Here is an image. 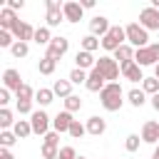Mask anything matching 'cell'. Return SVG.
Instances as JSON below:
<instances>
[{"label": "cell", "instance_id": "cell-46", "mask_svg": "<svg viewBox=\"0 0 159 159\" xmlns=\"http://www.w3.org/2000/svg\"><path fill=\"white\" fill-rule=\"evenodd\" d=\"M149 47H152V52H154V57H157V62H159V42H152Z\"/></svg>", "mask_w": 159, "mask_h": 159}, {"label": "cell", "instance_id": "cell-26", "mask_svg": "<svg viewBox=\"0 0 159 159\" xmlns=\"http://www.w3.org/2000/svg\"><path fill=\"white\" fill-rule=\"evenodd\" d=\"M80 45H82V50H84V52H94V50L102 45V40H99V37H94V35H84V37L80 40Z\"/></svg>", "mask_w": 159, "mask_h": 159}, {"label": "cell", "instance_id": "cell-12", "mask_svg": "<svg viewBox=\"0 0 159 159\" xmlns=\"http://www.w3.org/2000/svg\"><path fill=\"white\" fill-rule=\"evenodd\" d=\"M142 142L157 147V142H159V122H154V119L144 122V127H142Z\"/></svg>", "mask_w": 159, "mask_h": 159}, {"label": "cell", "instance_id": "cell-22", "mask_svg": "<svg viewBox=\"0 0 159 159\" xmlns=\"http://www.w3.org/2000/svg\"><path fill=\"white\" fill-rule=\"evenodd\" d=\"M52 92H55V97L67 99V97H72V82H70V80H57V82L52 84Z\"/></svg>", "mask_w": 159, "mask_h": 159}, {"label": "cell", "instance_id": "cell-27", "mask_svg": "<svg viewBox=\"0 0 159 159\" xmlns=\"http://www.w3.org/2000/svg\"><path fill=\"white\" fill-rule=\"evenodd\" d=\"M37 45H50L52 42V35H50V27L45 25V27H37L35 30V37H32Z\"/></svg>", "mask_w": 159, "mask_h": 159}, {"label": "cell", "instance_id": "cell-17", "mask_svg": "<svg viewBox=\"0 0 159 159\" xmlns=\"http://www.w3.org/2000/svg\"><path fill=\"white\" fill-rule=\"evenodd\" d=\"M134 62H137L139 67L159 65V62H157V57H154V52H152V47H142V50H137V52H134Z\"/></svg>", "mask_w": 159, "mask_h": 159}, {"label": "cell", "instance_id": "cell-39", "mask_svg": "<svg viewBox=\"0 0 159 159\" xmlns=\"http://www.w3.org/2000/svg\"><path fill=\"white\" fill-rule=\"evenodd\" d=\"M139 142H142L139 134H127V142H124L127 152H137V149H139Z\"/></svg>", "mask_w": 159, "mask_h": 159}, {"label": "cell", "instance_id": "cell-10", "mask_svg": "<svg viewBox=\"0 0 159 159\" xmlns=\"http://www.w3.org/2000/svg\"><path fill=\"white\" fill-rule=\"evenodd\" d=\"M109 27H112V25H109V20H107L104 15H94V17L89 20V35H94V37H99V40L109 32Z\"/></svg>", "mask_w": 159, "mask_h": 159}, {"label": "cell", "instance_id": "cell-31", "mask_svg": "<svg viewBox=\"0 0 159 159\" xmlns=\"http://www.w3.org/2000/svg\"><path fill=\"white\" fill-rule=\"evenodd\" d=\"M0 127H2V132H5V129H10V127H15L12 112H10L7 107H2V109H0Z\"/></svg>", "mask_w": 159, "mask_h": 159}, {"label": "cell", "instance_id": "cell-15", "mask_svg": "<svg viewBox=\"0 0 159 159\" xmlns=\"http://www.w3.org/2000/svg\"><path fill=\"white\" fill-rule=\"evenodd\" d=\"M72 112H57V117L52 119V129L57 132V134H62V132H70V127H72Z\"/></svg>", "mask_w": 159, "mask_h": 159}, {"label": "cell", "instance_id": "cell-41", "mask_svg": "<svg viewBox=\"0 0 159 159\" xmlns=\"http://www.w3.org/2000/svg\"><path fill=\"white\" fill-rule=\"evenodd\" d=\"M57 159H77V152H75V147H62L60 149V154H57Z\"/></svg>", "mask_w": 159, "mask_h": 159}, {"label": "cell", "instance_id": "cell-48", "mask_svg": "<svg viewBox=\"0 0 159 159\" xmlns=\"http://www.w3.org/2000/svg\"><path fill=\"white\" fill-rule=\"evenodd\" d=\"M152 107H154V109H157V112H159V92H157V94H154V97H152Z\"/></svg>", "mask_w": 159, "mask_h": 159}, {"label": "cell", "instance_id": "cell-24", "mask_svg": "<svg viewBox=\"0 0 159 159\" xmlns=\"http://www.w3.org/2000/svg\"><path fill=\"white\" fill-rule=\"evenodd\" d=\"M127 99H129V104H132V107H137V109H139V107L147 102V94H144V89H137V87H134V89H129V92H127Z\"/></svg>", "mask_w": 159, "mask_h": 159}, {"label": "cell", "instance_id": "cell-6", "mask_svg": "<svg viewBox=\"0 0 159 159\" xmlns=\"http://www.w3.org/2000/svg\"><path fill=\"white\" fill-rule=\"evenodd\" d=\"M70 50V40L67 37H52V42L47 45V52H45V57H50V60H62L65 57V52Z\"/></svg>", "mask_w": 159, "mask_h": 159}, {"label": "cell", "instance_id": "cell-30", "mask_svg": "<svg viewBox=\"0 0 159 159\" xmlns=\"http://www.w3.org/2000/svg\"><path fill=\"white\" fill-rule=\"evenodd\" d=\"M87 77H89V72H84V70L75 67V70L70 72V77H67V80H70L72 84H84V82H87Z\"/></svg>", "mask_w": 159, "mask_h": 159}, {"label": "cell", "instance_id": "cell-21", "mask_svg": "<svg viewBox=\"0 0 159 159\" xmlns=\"http://www.w3.org/2000/svg\"><path fill=\"white\" fill-rule=\"evenodd\" d=\"M15 22H17L15 10L2 7V10H0V30H12V27H15Z\"/></svg>", "mask_w": 159, "mask_h": 159}, {"label": "cell", "instance_id": "cell-43", "mask_svg": "<svg viewBox=\"0 0 159 159\" xmlns=\"http://www.w3.org/2000/svg\"><path fill=\"white\" fill-rule=\"evenodd\" d=\"M7 102H10V89H5V87H2V89H0V104L5 107Z\"/></svg>", "mask_w": 159, "mask_h": 159}, {"label": "cell", "instance_id": "cell-8", "mask_svg": "<svg viewBox=\"0 0 159 159\" xmlns=\"http://www.w3.org/2000/svg\"><path fill=\"white\" fill-rule=\"evenodd\" d=\"M139 25L149 32V30H159V10H154L152 5L149 7H144L142 12H139Z\"/></svg>", "mask_w": 159, "mask_h": 159}, {"label": "cell", "instance_id": "cell-14", "mask_svg": "<svg viewBox=\"0 0 159 159\" xmlns=\"http://www.w3.org/2000/svg\"><path fill=\"white\" fill-rule=\"evenodd\" d=\"M84 87H87L89 92H102V89L107 87V80H104V75L94 67V70L89 72V77H87V82H84Z\"/></svg>", "mask_w": 159, "mask_h": 159}, {"label": "cell", "instance_id": "cell-34", "mask_svg": "<svg viewBox=\"0 0 159 159\" xmlns=\"http://www.w3.org/2000/svg\"><path fill=\"white\" fill-rule=\"evenodd\" d=\"M10 52H12V57H27V52H30V45L27 42H15L12 47H10Z\"/></svg>", "mask_w": 159, "mask_h": 159}, {"label": "cell", "instance_id": "cell-36", "mask_svg": "<svg viewBox=\"0 0 159 159\" xmlns=\"http://www.w3.org/2000/svg\"><path fill=\"white\" fill-rule=\"evenodd\" d=\"M35 94H37V92H35V89H32L30 84H22V87H20V89L15 92V99H32Z\"/></svg>", "mask_w": 159, "mask_h": 159}, {"label": "cell", "instance_id": "cell-40", "mask_svg": "<svg viewBox=\"0 0 159 159\" xmlns=\"http://www.w3.org/2000/svg\"><path fill=\"white\" fill-rule=\"evenodd\" d=\"M57 154H60V149L55 144H42V157L45 159H57Z\"/></svg>", "mask_w": 159, "mask_h": 159}, {"label": "cell", "instance_id": "cell-2", "mask_svg": "<svg viewBox=\"0 0 159 159\" xmlns=\"http://www.w3.org/2000/svg\"><path fill=\"white\" fill-rule=\"evenodd\" d=\"M127 32V42L134 47V50H142V47H149V32L139 25V22H129L124 27Z\"/></svg>", "mask_w": 159, "mask_h": 159}, {"label": "cell", "instance_id": "cell-16", "mask_svg": "<svg viewBox=\"0 0 159 159\" xmlns=\"http://www.w3.org/2000/svg\"><path fill=\"white\" fill-rule=\"evenodd\" d=\"M75 65H77L80 70H84V72H87V70L92 72V70H94V65H97V60H94V55H92V52L77 50V55H75Z\"/></svg>", "mask_w": 159, "mask_h": 159}, {"label": "cell", "instance_id": "cell-1", "mask_svg": "<svg viewBox=\"0 0 159 159\" xmlns=\"http://www.w3.org/2000/svg\"><path fill=\"white\" fill-rule=\"evenodd\" d=\"M122 97H124V92H122L119 82H109V84L99 92V102H102V107H104L107 112H119L122 104H124Z\"/></svg>", "mask_w": 159, "mask_h": 159}, {"label": "cell", "instance_id": "cell-23", "mask_svg": "<svg viewBox=\"0 0 159 159\" xmlns=\"http://www.w3.org/2000/svg\"><path fill=\"white\" fill-rule=\"evenodd\" d=\"M12 132H15V137H17V139L30 137V134H32V124H30V119H17V122H15V127H12Z\"/></svg>", "mask_w": 159, "mask_h": 159}, {"label": "cell", "instance_id": "cell-50", "mask_svg": "<svg viewBox=\"0 0 159 159\" xmlns=\"http://www.w3.org/2000/svg\"><path fill=\"white\" fill-rule=\"evenodd\" d=\"M152 7H154V10H159V0H152Z\"/></svg>", "mask_w": 159, "mask_h": 159}, {"label": "cell", "instance_id": "cell-49", "mask_svg": "<svg viewBox=\"0 0 159 159\" xmlns=\"http://www.w3.org/2000/svg\"><path fill=\"white\" fill-rule=\"evenodd\" d=\"M152 159H159V144L154 147V152H152Z\"/></svg>", "mask_w": 159, "mask_h": 159}, {"label": "cell", "instance_id": "cell-33", "mask_svg": "<svg viewBox=\"0 0 159 159\" xmlns=\"http://www.w3.org/2000/svg\"><path fill=\"white\" fill-rule=\"evenodd\" d=\"M17 142V137H15V132H10V129H5V132H0V147L2 149H10L12 144Z\"/></svg>", "mask_w": 159, "mask_h": 159}, {"label": "cell", "instance_id": "cell-35", "mask_svg": "<svg viewBox=\"0 0 159 159\" xmlns=\"http://www.w3.org/2000/svg\"><path fill=\"white\" fill-rule=\"evenodd\" d=\"M80 109H82V99L77 94H72V97L65 99V112H80Z\"/></svg>", "mask_w": 159, "mask_h": 159}, {"label": "cell", "instance_id": "cell-5", "mask_svg": "<svg viewBox=\"0 0 159 159\" xmlns=\"http://www.w3.org/2000/svg\"><path fill=\"white\" fill-rule=\"evenodd\" d=\"M30 124H32V134H40V137H45V134L50 132V124H52V119L47 117V112H45V109H35V112L30 114Z\"/></svg>", "mask_w": 159, "mask_h": 159}, {"label": "cell", "instance_id": "cell-20", "mask_svg": "<svg viewBox=\"0 0 159 159\" xmlns=\"http://www.w3.org/2000/svg\"><path fill=\"white\" fill-rule=\"evenodd\" d=\"M104 129H107V122L102 119V117H89L87 119V134H92V137H99V134H104Z\"/></svg>", "mask_w": 159, "mask_h": 159}, {"label": "cell", "instance_id": "cell-3", "mask_svg": "<svg viewBox=\"0 0 159 159\" xmlns=\"http://www.w3.org/2000/svg\"><path fill=\"white\" fill-rule=\"evenodd\" d=\"M122 45H127V32H124V27L112 25V27H109V32L102 37V47H104L107 52H117Z\"/></svg>", "mask_w": 159, "mask_h": 159}, {"label": "cell", "instance_id": "cell-29", "mask_svg": "<svg viewBox=\"0 0 159 159\" xmlns=\"http://www.w3.org/2000/svg\"><path fill=\"white\" fill-rule=\"evenodd\" d=\"M55 67H57V62H55V60H50V57H42V60L37 62L40 75H52V72H55Z\"/></svg>", "mask_w": 159, "mask_h": 159}, {"label": "cell", "instance_id": "cell-52", "mask_svg": "<svg viewBox=\"0 0 159 159\" xmlns=\"http://www.w3.org/2000/svg\"><path fill=\"white\" fill-rule=\"evenodd\" d=\"M77 159H87V157H77Z\"/></svg>", "mask_w": 159, "mask_h": 159}, {"label": "cell", "instance_id": "cell-7", "mask_svg": "<svg viewBox=\"0 0 159 159\" xmlns=\"http://www.w3.org/2000/svg\"><path fill=\"white\" fill-rule=\"evenodd\" d=\"M45 5H47V27H57L62 20H65V12H62V5L57 2V0H45Z\"/></svg>", "mask_w": 159, "mask_h": 159}, {"label": "cell", "instance_id": "cell-32", "mask_svg": "<svg viewBox=\"0 0 159 159\" xmlns=\"http://www.w3.org/2000/svg\"><path fill=\"white\" fill-rule=\"evenodd\" d=\"M67 134H70V137H72V139H80V137H84V134H87V124H82V122H80V119H75V122H72V127H70V132H67Z\"/></svg>", "mask_w": 159, "mask_h": 159}, {"label": "cell", "instance_id": "cell-4", "mask_svg": "<svg viewBox=\"0 0 159 159\" xmlns=\"http://www.w3.org/2000/svg\"><path fill=\"white\" fill-rule=\"evenodd\" d=\"M102 75H104V80H107V84L109 82H117L119 80V75H122V67H119V62L114 60V57H107V55H102L99 60H97V65H94Z\"/></svg>", "mask_w": 159, "mask_h": 159}, {"label": "cell", "instance_id": "cell-45", "mask_svg": "<svg viewBox=\"0 0 159 159\" xmlns=\"http://www.w3.org/2000/svg\"><path fill=\"white\" fill-rule=\"evenodd\" d=\"M0 159H15V154L10 149H0Z\"/></svg>", "mask_w": 159, "mask_h": 159}, {"label": "cell", "instance_id": "cell-42", "mask_svg": "<svg viewBox=\"0 0 159 159\" xmlns=\"http://www.w3.org/2000/svg\"><path fill=\"white\" fill-rule=\"evenodd\" d=\"M42 139H45V144H55V147L60 144V134H57L55 129H52V132H47V134H45Z\"/></svg>", "mask_w": 159, "mask_h": 159}, {"label": "cell", "instance_id": "cell-11", "mask_svg": "<svg viewBox=\"0 0 159 159\" xmlns=\"http://www.w3.org/2000/svg\"><path fill=\"white\" fill-rule=\"evenodd\" d=\"M62 12H65L67 22H80L82 15H84V7L80 2H75V0H70V2H62Z\"/></svg>", "mask_w": 159, "mask_h": 159}, {"label": "cell", "instance_id": "cell-19", "mask_svg": "<svg viewBox=\"0 0 159 159\" xmlns=\"http://www.w3.org/2000/svg\"><path fill=\"white\" fill-rule=\"evenodd\" d=\"M122 77L129 80V82H144V75H142V67L137 62H129L122 67Z\"/></svg>", "mask_w": 159, "mask_h": 159}, {"label": "cell", "instance_id": "cell-38", "mask_svg": "<svg viewBox=\"0 0 159 159\" xmlns=\"http://www.w3.org/2000/svg\"><path fill=\"white\" fill-rule=\"evenodd\" d=\"M15 107H17L20 114H32V112H35V109H32V99H17Z\"/></svg>", "mask_w": 159, "mask_h": 159}, {"label": "cell", "instance_id": "cell-13", "mask_svg": "<svg viewBox=\"0 0 159 159\" xmlns=\"http://www.w3.org/2000/svg\"><path fill=\"white\" fill-rule=\"evenodd\" d=\"M2 84H5V89H12V92H17L25 82L20 80V72L17 70H12V67H7L5 72H2Z\"/></svg>", "mask_w": 159, "mask_h": 159}, {"label": "cell", "instance_id": "cell-28", "mask_svg": "<svg viewBox=\"0 0 159 159\" xmlns=\"http://www.w3.org/2000/svg\"><path fill=\"white\" fill-rule=\"evenodd\" d=\"M142 89H144V94H157L159 92V80L157 77H144V82H142Z\"/></svg>", "mask_w": 159, "mask_h": 159}, {"label": "cell", "instance_id": "cell-37", "mask_svg": "<svg viewBox=\"0 0 159 159\" xmlns=\"http://www.w3.org/2000/svg\"><path fill=\"white\" fill-rule=\"evenodd\" d=\"M17 40L12 37V32L10 30H0V47H12Z\"/></svg>", "mask_w": 159, "mask_h": 159}, {"label": "cell", "instance_id": "cell-44", "mask_svg": "<svg viewBox=\"0 0 159 159\" xmlns=\"http://www.w3.org/2000/svg\"><path fill=\"white\" fill-rule=\"evenodd\" d=\"M22 5H25L22 0H7V7L10 10H22Z\"/></svg>", "mask_w": 159, "mask_h": 159}, {"label": "cell", "instance_id": "cell-18", "mask_svg": "<svg viewBox=\"0 0 159 159\" xmlns=\"http://www.w3.org/2000/svg\"><path fill=\"white\" fill-rule=\"evenodd\" d=\"M134 52H137V50H134V47H132V45L127 42V45H122V47H119V50L114 52V60L119 62V67H124V65L134 62Z\"/></svg>", "mask_w": 159, "mask_h": 159}, {"label": "cell", "instance_id": "cell-9", "mask_svg": "<svg viewBox=\"0 0 159 159\" xmlns=\"http://www.w3.org/2000/svg\"><path fill=\"white\" fill-rule=\"evenodd\" d=\"M35 30H37V27H32L30 22L17 20V22H15V27H12L10 32H12V37H15L17 42H27V40H32V37H35Z\"/></svg>", "mask_w": 159, "mask_h": 159}, {"label": "cell", "instance_id": "cell-25", "mask_svg": "<svg viewBox=\"0 0 159 159\" xmlns=\"http://www.w3.org/2000/svg\"><path fill=\"white\" fill-rule=\"evenodd\" d=\"M52 99H55V92H52V89H47V87H40V89H37V94H35V102H37L40 107H47Z\"/></svg>", "mask_w": 159, "mask_h": 159}, {"label": "cell", "instance_id": "cell-47", "mask_svg": "<svg viewBox=\"0 0 159 159\" xmlns=\"http://www.w3.org/2000/svg\"><path fill=\"white\" fill-rule=\"evenodd\" d=\"M80 5H82V7H84V10H89V7H94V0H82V2H80Z\"/></svg>", "mask_w": 159, "mask_h": 159}, {"label": "cell", "instance_id": "cell-51", "mask_svg": "<svg viewBox=\"0 0 159 159\" xmlns=\"http://www.w3.org/2000/svg\"><path fill=\"white\" fill-rule=\"evenodd\" d=\"M154 77L159 80V65H154Z\"/></svg>", "mask_w": 159, "mask_h": 159}]
</instances>
